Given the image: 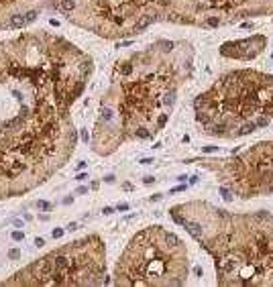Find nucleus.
Returning a JSON list of instances; mask_svg holds the SVG:
<instances>
[{
  "instance_id": "4be33fe9",
  "label": "nucleus",
  "mask_w": 273,
  "mask_h": 287,
  "mask_svg": "<svg viewBox=\"0 0 273 287\" xmlns=\"http://www.w3.org/2000/svg\"><path fill=\"white\" fill-rule=\"evenodd\" d=\"M86 177H88V175H86V173H78V177H76V179H78V181H84V179H86Z\"/></svg>"
},
{
  "instance_id": "f3484780",
  "label": "nucleus",
  "mask_w": 273,
  "mask_h": 287,
  "mask_svg": "<svg viewBox=\"0 0 273 287\" xmlns=\"http://www.w3.org/2000/svg\"><path fill=\"white\" fill-rule=\"evenodd\" d=\"M161 198H163V195H161V194H153V195H151V198H149V199H151V202H159Z\"/></svg>"
},
{
  "instance_id": "9d476101",
  "label": "nucleus",
  "mask_w": 273,
  "mask_h": 287,
  "mask_svg": "<svg viewBox=\"0 0 273 287\" xmlns=\"http://www.w3.org/2000/svg\"><path fill=\"white\" fill-rule=\"evenodd\" d=\"M35 16H37V10H31L24 15V19H27V23H31V20H35Z\"/></svg>"
},
{
  "instance_id": "6e6552de",
  "label": "nucleus",
  "mask_w": 273,
  "mask_h": 287,
  "mask_svg": "<svg viewBox=\"0 0 273 287\" xmlns=\"http://www.w3.org/2000/svg\"><path fill=\"white\" fill-rule=\"evenodd\" d=\"M220 194H222V198H224V202H232V191L228 190V187H224V185H220Z\"/></svg>"
},
{
  "instance_id": "412c9836",
  "label": "nucleus",
  "mask_w": 273,
  "mask_h": 287,
  "mask_svg": "<svg viewBox=\"0 0 273 287\" xmlns=\"http://www.w3.org/2000/svg\"><path fill=\"white\" fill-rule=\"evenodd\" d=\"M76 228H78V224H76V222H69L67 224V230H76Z\"/></svg>"
},
{
  "instance_id": "f8f14e48",
  "label": "nucleus",
  "mask_w": 273,
  "mask_h": 287,
  "mask_svg": "<svg viewBox=\"0 0 273 287\" xmlns=\"http://www.w3.org/2000/svg\"><path fill=\"white\" fill-rule=\"evenodd\" d=\"M24 238V234L20 232V230H16V232H12V240H23Z\"/></svg>"
},
{
  "instance_id": "393cba45",
  "label": "nucleus",
  "mask_w": 273,
  "mask_h": 287,
  "mask_svg": "<svg viewBox=\"0 0 273 287\" xmlns=\"http://www.w3.org/2000/svg\"><path fill=\"white\" fill-rule=\"evenodd\" d=\"M35 244H37V246H43L45 240H43V238H37V240H35Z\"/></svg>"
},
{
  "instance_id": "a211bd4d",
  "label": "nucleus",
  "mask_w": 273,
  "mask_h": 287,
  "mask_svg": "<svg viewBox=\"0 0 273 287\" xmlns=\"http://www.w3.org/2000/svg\"><path fill=\"white\" fill-rule=\"evenodd\" d=\"M143 181H145V183L149 185V183H153V181H155V177H151V175H147V177H145V179H143Z\"/></svg>"
},
{
  "instance_id": "39448f33",
  "label": "nucleus",
  "mask_w": 273,
  "mask_h": 287,
  "mask_svg": "<svg viewBox=\"0 0 273 287\" xmlns=\"http://www.w3.org/2000/svg\"><path fill=\"white\" fill-rule=\"evenodd\" d=\"M267 47V37L265 35H251L247 39L239 41H228L220 47V55L230 59H240V61H249L255 59L259 53H263V49Z\"/></svg>"
},
{
  "instance_id": "0eeeda50",
  "label": "nucleus",
  "mask_w": 273,
  "mask_h": 287,
  "mask_svg": "<svg viewBox=\"0 0 273 287\" xmlns=\"http://www.w3.org/2000/svg\"><path fill=\"white\" fill-rule=\"evenodd\" d=\"M59 10H63V12H72L73 8H76V0H61L57 4Z\"/></svg>"
},
{
  "instance_id": "4468645a",
  "label": "nucleus",
  "mask_w": 273,
  "mask_h": 287,
  "mask_svg": "<svg viewBox=\"0 0 273 287\" xmlns=\"http://www.w3.org/2000/svg\"><path fill=\"white\" fill-rule=\"evenodd\" d=\"M63 236V228H55L53 230V238H61Z\"/></svg>"
},
{
  "instance_id": "20e7f679",
  "label": "nucleus",
  "mask_w": 273,
  "mask_h": 287,
  "mask_svg": "<svg viewBox=\"0 0 273 287\" xmlns=\"http://www.w3.org/2000/svg\"><path fill=\"white\" fill-rule=\"evenodd\" d=\"M202 165L214 171L220 185L243 199L273 195V141L255 143L239 155L208 159Z\"/></svg>"
},
{
  "instance_id": "a878e982",
  "label": "nucleus",
  "mask_w": 273,
  "mask_h": 287,
  "mask_svg": "<svg viewBox=\"0 0 273 287\" xmlns=\"http://www.w3.org/2000/svg\"><path fill=\"white\" fill-rule=\"evenodd\" d=\"M141 163H143V165H151V163H153V159H143Z\"/></svg>"
},
{
  "instance_id": "f03ea898",
  "label": "nucleus",
  "mask_w": 273,
  "mask_h": 287,
  "mask_svg": "<svg viewBox=\"0 0 273 287\" xmlns=\"http://www.w3.org/2000/svg\"><path fill=\"white\" fill-rule=\"evenodd\" d=\"M196 120L208 136L240 139L273 122V75L255 69L224 73L196 98Z\"/></svg>"
},
{
  "instance_id": "bb28decb",
  "label": "nucleus",
  "mask_w": 273,
  "mask_h": 287,
  "mask_svg": "<svg viewBox=\"0 0 273 287\" xmlns=\"http://www.w3.org/2000/svg\"><path fill=\"white\" fill-rule=\"evenodd\" d=\"M190 183H198V175H192L190 177Z\"/></svg>"
},
{
  "instance_id": "2eb2a0df",
  "label": "nucleus",
  "mask_w": 273,
  "mask_h": 287,
  "mask_svg": "<svg viewBox=\"0 0 273 287\" xmlns=\"http://www.w3.org/2000/svg\"><path fill=\"white\" fill-rule=\"evenodd\" d=\"M82 141H84V143L90 141V135H88V131H86V128H82Z\"/></svg>"
},
{
  "instance_id": "1a4fd4ad",
  "label": "nucleus",
  "mask_w": 273,
  "mask_h": 287,
  "mask_svg": "<svg viewBox=\"0 0 273 287\" xmlns=\"http://www.w3.org/2000/svg\"><path fill=\"white\" fill-rule=\"evenodd\" d=\"M23 122V116H16L15 120H10V122H4V128H16Z\"/></svg>"
},
{
  "instance_id": "f257e3e1",
  "label": "nucleus",
  "mask_w": 273,
  "mask_h": 287,
  "mask_svg": "<svg viewBox=\"0 0 273 287\" xmlns=\"http://www.w3.org/2000/svg\"><path fill=\"white\" fill-rule=\"evenodd\" d=\"M212 255L222 287H273V214L228 212L208 202L169 212Z\"/></svg>"
},
{
  "instance_id": "ddd939ff",
  "label": "nucleus",
  "mask_w": 273,
  "mask_h": 287,
  "mask_svg": "<svg viewBox=\"0 0 273 287\" xmlns=\"http://www.w3.org/2000/svg\"><path fill=\"white\" fill-rule=\"evenodd\" d=\"M39 210H51V204H49V202H39Z\"/></svg>"
},
{
  "instance_id": "9b49d317",
  "label": "nucleus",
  "mask_w": 273,
  "mask_h": 287,
  "mask_svg": "<svg viewBox=\"0 0 273 287\" xmlns=\"http://www.w3.org/2000/svg\"><path fill=\"white\" fill-rule=\"evenodd\" d=\"M8 257L10 259H19L20 257V251H19V248H12V251H8Z\"/></svg>"
},
{
  "instance_id": "dca6fc26",
  "label": "nucleus",
  "mask_w": 273,
  "mask_h": 287,
  "mask_svg": "<svg viewBox=\"0 0 273 287\" xmlns=\"http://www.w3.org/2000/svg\"><path fill=\"white\" fill-rule=\"evenodd\" d=\"M128 208H131L128 204H118V212H127Z\"/></svg>"
},
{
  "instance_id": "b1692460",
  "label": "nucleus",
  "mask_w": 273,
  "mask_h": 287,
  "mask_svg": "<svg viewBox=\"0 0 273 287\" xmlns=\"http://www.w3.org/2000/svg\"><path fill=\"white\" fill-rule=\"evenodd\" d=\"M212 151H216V147H204V153H212Z\"/></svg>"
},
{
  "instance_id": "5701e85b",
  "label": "nucleus",
  "mask_w": 273,
  "mask_h": 287,
  "mask_svg": "<svg viewBox=\"0 0 273 287\" xmlns=\"http://www.w3.org/2000/svg\"><path fill=\"white\" fill-rule=\"evenodd\" d=\"M104 181H106V183H112V181H114V175H106V177H104Z\"/></svg>"
},
{
  "instance_id": "423d86ee",
  "label": "nucleus",
  "mask_w": 273,
  "mask_h": 287,
  "mask_svg": "<svg viewBox=\"0 0 273 287\" xmlns=\"http://www.w3.org/2000/svg\"><path fill=\"white\" fill-rule=\"evenodd\" d=\"M23 24H27V19H24L23 15H12L8 20V27L10 29H20Z\"/></svg>"
},
{
  "instance_id": "7ed1b4c3",
  "label": "nucleus",
  "mask_w": 273,
  "mask_h": 287,
  "mask_svg": "<svg viewBox=\"0 0 273 287\" xmlns=\"http://www.w3.org/2000/svg\"><path fill=\"white\" fill-rule=\"evenodd\" d=\"M188 253L176 234L151 226L131 240L116 267L118 285H184Z\"/></svg>"
},
{
  "instance_id": "aec40b11",
  "label": "nucleus",
  "mask_w": 273,
  "mask_h": 287,
  "mask_svg": "<svg viewBox=\"0 0 273 287\" xmlns=\"http://www.w3.org/2000/svg\"><path fill=\"white\" fill-rule=\"evenodd\" d=\"M194 273H196V275H198V277H202V275H204V271H202L200 267H196V269H194Z\"/></svg>"
},
{
  "instance_id": "6ab92c4d",
  "label": "nucleus",
  "mask_w": 273,
  "mask_h": 287,
  "mask_svg": "<svg viewBox=\"0 0 273 287\" xmlns=\"http://www.w3.org/2000/svg\"><path fill=\"white\" fill-rule=\"evenodd\" d=\"M102 212H104V214H106V216H110V214H114V210H112V208H104V210H102Z\"/></svg>"
}]
</instances>
